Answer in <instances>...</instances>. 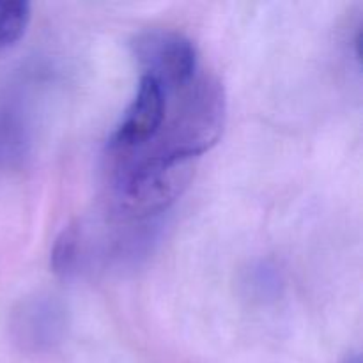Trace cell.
Returning <instances> with one entry per match:
<instances>
[{
	"label": "cell",
	"instance_id": "277c9868",
	"mask_svg": "<svg viewBox=\"0 0 363 363\" xmlns=\"http://www.w3.org/2000/svg\"><path fill=\"white\" fill-rule=\"evenodd\" d=\"M30 21V6L21 0H0V50L20 41Z\"/></svg>",
	"mask_w": 363,
	"mask_h": 363
},
{
	"label": "cell",
	"instance_id": "5b68a950",
	"mask_svg": "<svg viewBox=\"0 0 363 363\" xmlns=\"http://www.w3.org/2000/svg\"><path fill=\"white\" fill-rule=\"evenodd\" d=\"M80 261V234L74 227H67L55 240L52 250V268L59 277H69L77 272Z\"/></svg>",
	"mask_w": 363,
	"mask_h": 363
},
{
	"label": "cell",
	"instance_id": "7a4b0ae2",
	"mask_svg": "<svg viewBox=\"0 0 363 363\" xmlns=\"http://www.w3.org/2000/svg\"><path fill=\"white\" fill-rule=\"evenodd\" d=\"M169 96L162 85L142 74L137 94L128 106L123 121L108 140V156L138 151L155 140L167 119Z\"/></svg>",
	"mask_w": 363,
	"mask_h": 363
},
{
	"label": "cell",
	"instance_id": "8992f818",
	"mask_svg": "<svg viewBox=\"0 0 363 363\" xmlns=\"http://www.w3.org/2000/svg\"><path fill=\"white\" fill-rule=\"evenodd\" d=\"M250 286L257 287L261 294H272L273 291H277V287H279V279H277V275L272 269L262 266V268H259V272L254 275Z\"/></svg>",
	"mask_w": 363,
	"mask_h": 363
},
{
	"label": "cell",
	"instance_id": "3957f363",
	"mask_svg": "<svg viewBox=\"0 0 363 363\" xmlns=\"http://www.w3.org/2000/svg\"><path fill=\"white\" fill-rule=\"evenodd\" d=\"M67 314L53 296H34L21 301L11 318V333L28 351L52 350L64 339Z\"/></svg>",
	"mask_w": 363,
	"mask_h": 363
},
{
	"label": "cell",
	"instance_id": "52a82bcc",
	"mask_svg": "<svg viewBox=\"0 0 363 363\" xmlns=\"http://www.w3.org/2000/svg\"><path fill=\"white\" fill-rule=\"evenodd\" d=\"M342 363H362V358L358 353H353V354H350V357H346V360H344Z\"/></svg>",
	"mask_w": 363,
	"mask_h": 363
},
{
	"label": "cell",
	"instance_id": "6da1fadb",
	"mask_svg": "<svg viewBox=\"0 0 363 363\" xmlns=\"http://www.w3.org/2000/svg\"><path fill=\"white\" fill-rule=\"evenodd\" d=\"M133 52L144 77L158 82L167 96L181 91L197 78V50L179 32H142L133 41Z\"/></svg>",
	"mask_w": 363,
	"mask_h": 363
}]
</instances>
